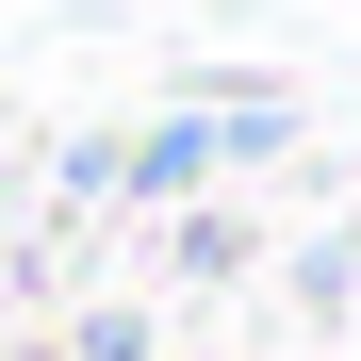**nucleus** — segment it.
Instances as JSON below:
<instances>
[]
</instances>
